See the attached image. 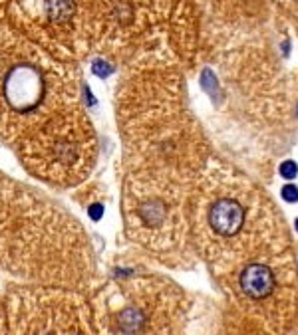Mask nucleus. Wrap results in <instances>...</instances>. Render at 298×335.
I'll return each instance as SVG.
<instances>
[{
	"label": "nucleus",
	"mask_w": 298,
	"mask_h": 335,
	"mask_svg": "<svg viewBox=\"0 0 298 335\" xmlns=\"http://www.w3.org/2000/svg\"><path fill=\"white\" fill-rule=\"evenodd\" d=\"M282 199L286 203H298V187L296 185H286L282 189Z\"/></svg>",
	"instance_id": "9b49d317"
},
{
	"label": "nucleus",
	"mask_w": 298,
	"mask_h": 335,
	"mask_svg": "<svg viewBox=\"0 0 298 335\" xmlns=\"http://www.w3.org/2000/svg\"><path fill=\"white\" fill-rule=\"evenodd\" d=\"M99 0H10L6 22L54 58L80 66L92 56Z\"/></svg>",
	"instance_id": "0eeeda50"
},
{
	"label": "nucleus",
	"mask_w": 298,
	"mask_h": 335,
	"mask_svg": "<svg viewBox=\"0 0 298 335\" xmlns=\"http://www.w3.org/2000/svg\"><path fill=\"white\" fill-rule=\"evenodd\" d=\"M239 286L243 293L250 299H262L272 292L274 278L272 272L262 264H250L241 272Z\"/></svg>",
	"instance_id": "9d476101"
},
{
	"label": "nucleus",
	"mask_w": 298,
	"mask_h": 335,
	"mask_svg": "<svg viewBox=\"0 0 298 335\" xmlns=\"http://www.w3.org/2000/svg\"><path fill=\"white\" fill-rule=\"evenodd\" d=\"M2 295L6 335H96L90 297L82 292L8 284Z\"/></svg>",
	"instance_id": "6e6552de"
},
{
	"label": "nucleus",
	"mask_w": 298,
	"mask_h": 335,
	"mask_svg": "<svg viewBox=\"0 0 298 335\" xmlns=\"http://www.w3.org/2000/svg\"><path fill=\"white\" fill-rule=\"evenodd\" d=\"M0 276L90 295L96 250L80 218L46 191L0 171Z\"/></svg>",
	"instance_id": "f03ea898"
},
{
	"label": "nucleus",
	"mask_w": 298,
	"mask_h": 335,
	"mask_svg": "<svg viewBox=\"0 0 298 335\" xmlns=\"http://www.w3.org/2000/svg\"><path fill=\"white\" fill-rule=\"evenodd\" d=\"M296 171H298V167H296V163H292V161H286V163H282V167H280V175L286 177V179H294V177H296Z\"/></svg>",
	"instance_id": "f8f14e48"
},
{
	"label": "nucleus",
	"mask_w": 298,
	"mask_h": 335,
	"mask_svg": "<svg viewBox=\"0 0 298 335\" xmlns=\"http://www.w3.org/2000/svg\"><path fill=\"white\" fill-rule=\"evenodd\" d=\"M276 2H278L280 6H284L290 14L298 16V0H276Z\"/></svg>",
	"instance_id": "4468645a"
},
{
	"label": "nucleus",
	"mask_w": 298,
	"mask_h": 335,
	"mask_svg": "<svg viewBox=\"0 0 298 335\" xmlns=\"http://www.w3.org/2000/svg\"><path fill=\"white\" fill-rule=\"evenodd\" d=\"M8 2L10 0H0V24L6 20V12H8Z\"/></svg>",
	"instance_id": "2eb2a0df"
},
{
	"label": "nucleus",
	"mask_w": 298,
	"mask_h": 335,
	"mask_svg": "<svg viewBox=\"0 0 298 335\" xmlns=\"http://www.w3.org/2000/svg\"><path fill=\"white\" fill-rule=\"evenodd\" d=\"M125 171L195 181L201 131L187 107L179 66L125 68L113 95Z\"/></svg>",
	"instance_id": "7ed1b4c3"
},
{
	"label": "nucleus",
	"mask_w": 298,
	"mask_h": 335,
	"mask_svg": "<svg viewBox=\"0 0 298 335\" xmlns=\"http://www.w3.org/2000/svg\"><path fill=\"white\" fill-rule=\"evenodd\" d=\"M195 181L125 171L121 216L125 236L165 260H183L191 236V193Z\"/></svg>",
	"instance_id": "39448f33"
},
{
	"label": "nucleus",
	"mask_w": 298,
	"mask_h": 335,
	"mask_svg": "<svg viewBox=\"0 0 298 335\" xmlns=\"http://www.w3.org/2000/svg\"><path fill=\"white\" fill-rule=\"evenodd\" d=\"M96 335H179L185 299L167 280H109L90 295Z\"/></svg>",
	"instance_id": "423d86ee"
},
{
	"label": "nucleus",
	"mask_w": 298,
	"mask_h": 335,
	"mask_svg": "<svg viewBox=\"0 0 298 335\" xmlns=\"http://www.w3.org/2000/svg\"><path fill=\"white\" fill-rule=\"evenodd\" d=\"M195 46L191 0H99L92 56L133 66H181Z\"/></svg>",
	"instance_id": "20e7f679"
},
{
	"label": "nucleus",
	"mask_w": 298,
	"mask_h": 335,
	"mask_svg": "<svg viewBox=\"0 0 298 335\" xmlns=\"http://www.w3.org/2000/svg\"><path fill=\"white\" fill-rule=\"evenodd\" d=\"M0 145L40 185L78 189L98 163L80 66L0 24Z\"/></svg>",
	"instance_id": "f257e3e1"
},
{
	"label": "nucleus",
	"mask_w": 298,
	"mask_h": 335,
	"mask_svg": "<svg viewBox=\"0 0 298 335\" xmlns=\"http://www.w3.org/2000/svg\"><path fill=\"white\" fill-rule=\"evenodd\" d=\"M205 36L213 48L231 42L247 26L254 24V14L260 12L266 0H199Z\"/></svg>",
	"instance_id": "1a4fd4ad"
},
{
	"label": "nucleus",
	"mask_w": 298,
	"mask_h": 335,
	"mask_svg": "<svg viewBox=\"0 0 298 335\" xmlns=\"http://www.w3.org/2000/svg\"><path fill=\"white\" fill-rule=\"evenodd\" d=\"M296 228H298V220H296Z\"/></svg>",
	"instance_id": "dca6fc26"
},
{
	"label": "nucleus",
	"mask_w": 298,
	"mask_h": 335,
	"mask_svg": "<svg viewBox=\"0 0 298 335\" xmlns=\"http://www.w3.org/2000/svg\"><path fill=\"white\" fill-rule=\"evenodd\" d=\"M0 335H6V311H4V295L0 293Z\"/></svg>",
	"instance_id": "ddd939ff"
}]
</instances>
